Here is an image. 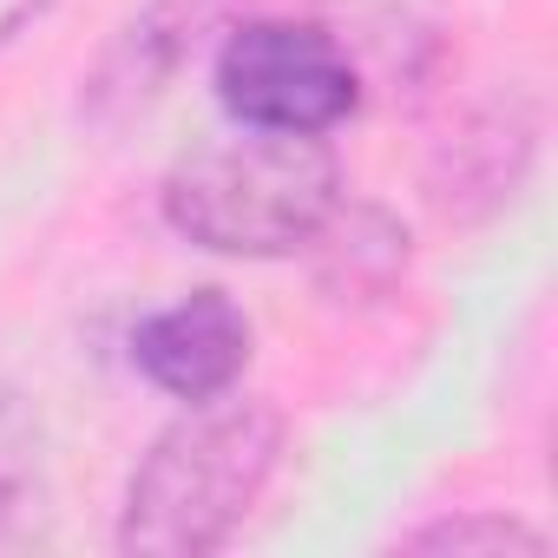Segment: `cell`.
<instances>
[{
	"label": "cell",
	"mask_w": 558,
	"mask_h": 558,
	"mask_svg": "<svg viewBox=\"0 0 558 558\" xmlns=\"http://www.w3.org/2000/svg\"><path fill=\"white\" fill-rule=\"evenodd\" d=\"M276 453H283V414L269 401H184V421H171L132 466L119 545L145 558L217 551L263 499Z\"/></svg>",
	"instance_id": "cell-1"
},
{
	"label": "cell",
	"mask_w": 558,
	"mask_h": 558,
	"mask_svg": "<svg viewBox=\"0 0 558 558\" xmlns=\"http://www.w3.org/2000/svg\"><path fill=\"white\" fill-rule=\"evenodd\" d=\"M342 210V165L323 132H236L171 165L165 223L217 256H290Z\"/></svg>",
	"instance_id": "cell-2"
},
{
	"label": "cell",
	"mask_w": 558,
	"mask_h": 558,
	"mask_svg": "<svg viewBox=\"0 0 558 558\" xmlns=\"http://www.w3.org/2000/svg\"><path fill=\"white\" fill-rule=\"evenodd\" d=\"M217 99L250 132H336L362 86L342 40L316 21H243L217 47Z\"/></svg>",
	"instance_id": "cell-3"
},
{
	"label": "cell",
	"mask_w": 558,
	"mask_h": 558,
	"mask_svg": "<svg viewBox=\"0 0 558 558\" xmlns=\"http://www.w3.org/2000/svg\"><path fill=\"white\" fill-rule=\"evenodd\" d=\"M132 362L171 401L230 395L243 362H250V316L223 290H197V296H184L132 329Z\"/></svg>",
	"instance_id": "cell-4"
},
{
	"label": "cell",
	"mask_w": 558,
	"mask_h": 558,
	"mask_svg": "<svg viewBox=\"0 0 558 558\" xmlns=\"http://www.w3.org/2000/svg\"><path fill=\"white\" fill-rule=\"evenodd\" d=\"M401 545L408 551H453V558H466V551H480V558H499V551L538 558L545 532H532L525 519H506V512H460V519H434V525L408 532Z\"/></svg>",
	"instance_id": "cell-5"
},
{
	"label": "cell",
	"mask_w": 558,
	"mask_h": 558,
	"mask_svg": "<svg viewBox=\"0 0 558 558\" xmlns=\"http://www.w3.org/2000/svg\"><path fill=\"white\" fill-rule=\"evenodd\" d=\"M40 466V414L21 388L0 381V512H8Z\"/></svg>",
	"instance_id": "cell-6"
}]
</instances>
